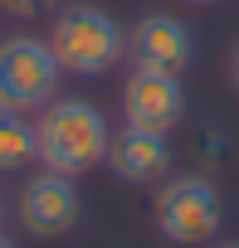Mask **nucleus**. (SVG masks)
I'll return each instance as SVG.
<instances>
[{"label":"nucleus","mask_w":239,"mask_h":248,"mask_svg":"<svg viewBox=\"0 0 239 248\" xmlns=\"http://www.w3.org/2000/svg\"><path fill=\"white\" fill-rule=\"evenodd\" d=\"M34 137H39V166L54 175H83L98 161H107V146H112L107 117L88 97L44 102L39 122H34Z\"/></svg>","instance_id":"obj_1"},{"label":"nucleus","mask_w":239,"mask_h":248,"mask_svg":"<svg viewBox=\"0 0 239 248\" xmlns=\"http://www.w3.org/2000/svg\"><path fill=\"white\" fill-rule=\"evenodd\" d=\"M49 49L64 73L102 78L127 59V34L102 5H68V10H59V20L49 30Z\"/></svg>","instance_id":"obj_2"},{"label":"nucleus","mask_w":239,"mask_h":248,"mask_svg":"<svg viewBox=\"0 0 239 248\" xmlns=\"http://www.w3.org/2000/svg\"><path fill=\"white\" fill-rule=\"evenodd\" d=\"M152 219H156V233L166 243H181V248H200L220 233L224 224V200L215 190L210 175H171L161 180L156 190V204H152Z\"/></svg>","instance_id":"obj_3"},{"label":"nucleus","mask_w":239,"mask_h":248,"mask_svg":"<svg viewBox=\"0 0 239 248\" xmlns=\"http://www.w3.org/2000/svg\"><path fill=\"white\" fill-rule=\"evenodd\" d=\"M64 68L49 49V39L34 34H10L0 44V107L10 112H39L44 102H54Z\"/></svg>","instance_id":"obj_4"},{"label":"nucleus","mask_w":239,"mask_h":248,"mask_svg":"<svg viewBox=\"0 0 239 248\" xmlns=\"http://www.w3.org/2000/svg\"><path fill=\"white\" fill-rule=\"evenodd\" d=\"M122 117L137 132H176L186 117V88L171 73H152V68H132L122 83Z\"/></svg>","instance_id":"obj_5"},{"label":"nucleus","mask_w":239,"mask_h":248,"mask_svg":"<svg viewBox=\"0 0 239 248\" xmlns=\"http://www.w3.org/2000/svg\"><path fill=\"white\" fill-rule=\"evenodd\" d=\"M127 59L132 68H152V73H171L181 78L190 63H195V39L186 30V20L166 15V10H152L132 25L127 34Z\"/></svg>","instance_id":"obj_6"},{"label":"nucleus","mask_w":239,"mask_h":248,"mask_svg":"<svg viewBox=\"0 0 239 248\" xmlns=\"http://www.w3.org/2000/svg\"><path fill=\"white\" fill-rule=\"evenodd\" d=\"M15 214H20L25 233H34V238H64L78 224V190H73L68 175H54V170L49 175H30L25 190H20V200H15Z\"/></svg>","instance_id":"obj_7"},{"label":"nucleus","mask_w":239,"mask_h":248,"mask_svg":"<svg viewBox=\"0 0 239 248\" xmlns=\"http://www.w3.org/2000/svg\"><path fill=\"white\" fill-rule=\"evenodd\" d=\"M107 166H112L117 180H127V185H152V180H161V175L171 170V146H166V137H156V132L127 127L122 137H112Z\"/></svg>","instance_id":"obj_8"},{"label":"nucleus","mask_w":239,"mask_h":248,"mask_svg":"<svg viewBox=\"0 0 239 248\" xmlns=\"http://www.w3.org/2000/svg\"><path fill=\"white\" fill-rule=\"evenodd\" d=\"M30 161H39L34 122H30L25 112L0 107V175H5V170H25Z\"/></svg>","instance_id":"obj_9"},{"label":"nucleus","mask_w":239,"mask_h":248,"mask_svg":"<svg viewBox=\"0 0 239 248\" xmlns=\"http://www.w3.org/2000/svg\"><path fill=\"white\" fill-rule=\"evenodd\" d=\"M54 5H59V0H0V10L15 15V20H34V15H44Z\"/></svg>","instance_id":"obj_10"},{"label":"nucleus","mask_w":239,"mask_h":248,"mask_svg":"<svg viewBox=\"0 0 239 248\" xmlns=\"http://www.w3.org/2000/svg\"><path fill=\"white\" fill-rule=\"evenodd\" d=\"M229 83H234V93H239V39H234V49H229Z\"/></svg>","instance_id":"obj_11"},{"label":"nucleus","mask_w":239,"mask_h":248,"mask_svg":"<svg viewBox=\"0 0 239 248\" xmlns=\"http://www.w3.org/2000/svg\"><path fill=\"white\" fill-rule=\"evenodd\" d=\"M0 248H15V243H10V233H0Z\"/></svg>","instance_id":"obj_12"},{"label":"nucleus","mask_w":239,"mask_h":248,"mask_svg":"<svg viewBox=\"0 0 239 248\" xmlns=\"http://www.w3.org/2000/svg\"><path fill=\"white\" fill-rule=\"evenodd\" d=\"M190 5H220V0H190Z\"/></svg>","instance_id":"obj_13"},{"label":"nucleus","mask_w":239,"mask_h":248,"mask_svg":"<svg viewBox=\"0 0 239 248\" xmlns=\"http://www.w3.org/2000/svg\"><path fill=\"white\" fill-rule=\"evenodd\" d=\"M229 248H239V243H229Z\"/></svg>","instance_id":"obj_14"}]
</instances>
